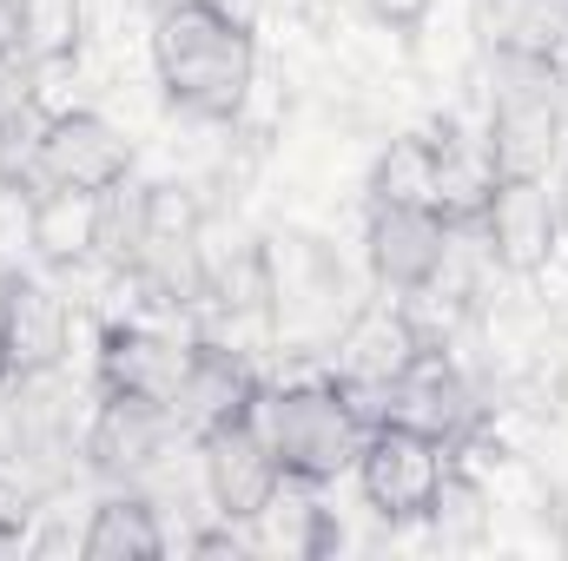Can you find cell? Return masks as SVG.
I'll return each instance as SVG.
<instances>
[{
    "mask_svg": "<svg viewBox=\"0 0 568 561\" xmlns=\"http://www.w3.org/2000/svg\"><path fill=\"white\" fill-rule=\"evenodd\" d=\"M357 7H364L377 27H390V33H417V27L429 20V7H436V0H357Z\"/></svg>",
    "mask_w": 568,
    "mask_h": 561,
    "instance_id": "25",
    "label": "cell"
},
{
    "mask_svg": "<svg viewBox=\"0 0 568 561\" xmlns=\"http://www.w3.org/2000/svg\"><path fill=\"white\" fill-rule=\"evenodd\" d=\"M40 73L47 67L13 33H0V145L20 140L33 126V113H40Z\"/></svg>",
    "mask_w": 568,
    "mask_h": 561,
    "instance_id": "22",
    "label": "cell"
},
{
    "mask_svg": "<svg viewBox=\"0 0 568 561\" xmlns=\"http://www.w3.org/2000/svg\"><path fill=\"white\" fill-rule=\"evenodd\" d=\"M258 429L278 456L284 482H337L344 469H357L364 449V422L344 404L337 377H297V384H272L258 397Z\"/></svg>",
    "mask_w": 568,
    "mask_h": 561,
    "instance_id": "3",
    "label": "cell"
},
{
    "mask_svg": "<svg viewBox=\"0 0 568 561\" xmlns=\"http://www.w3.org/2000/svg\"><path fill=\"white\" fill-rule=\"evenodd\" d=\"M106 205L113 192H80V185H47L33 178V212H27V252L53 272L87 265L106 245Z\"/></svg>",
    "mask_w": 568,
    "mask_h": 561,
    "instance_id": "12",
    "label": "cell"
},
{
    "mask_svg": "<svg viewBox=\"0 0 568 561\" xmlns=\"http://www.w3.org/2000/svg\"><path fill=\"white\" fill-rule=\"evenodd\" d=\"M27 212H33V178H0V258L27 252Z\"/></svg>",
    "mask_w": 568,
    "mask_h": 561,
    "instance_id": "24",
    "label": "cell"
},
{
    "mask_svg": "<svg viewBox=\"0 0 568 561\" xmlns=\"http://www.w3.org/2000/svg\"><path fill=\"white\" fill-rule=\"evenodd\" d=\"M384 422H410L436 442L463 449V436L476 429V390L463 384V370L443 357V350H417L410 370L390 384V417Z\"/></svg>",
    "mask_w": 568,
    "mask_h": 561,
    "instance_id": "13",
    "label": "cell"
},
{
    "mask_svg": "<svg viewBox=\"0 0 568 561\" xmlns=\"http://www.w3.org/2000/svg\"><path fill=\"white\" fill-rule=\"evenodd\" d=\"M476 225L509 278H536L562 252V192H549V178H496Z\"/></svg>",
    "mask_w": 568,
    "mask_h": 561,
    "instance_id": "6",
    "label": "cell"
},
{
    "mask_svg": "<svg viewBox=\"0 0 568 561\" xmlns=\"http://www.w3.org/2000/svg\"><path fill=\"white\" fill-rule=\"evenodd\" d=\"M568 133L562 60L542 53H489V165L496 178H549Z\"/></svg>",
    "mask_w": 568,
    "mask_h": 561,
    "instance_id": "2",
    "label": "cell"
},
{
    "mask_svg": "<svg viewBox=\"0 0 568 561\" xmlns=\"http://www.w3.org/2000/svg\"><path fill=\"white\" fill-rule=\"evenodd\" d=\"M47 516V476L33 456L0 449V542H20Z\"/></svg>",
    "mask_w": 568,
    "mask_h": 561,
    "instance_id": "23",
    "label": "cell"
},
{
    "mask_svg": "<svg viewBox=\"0 0 568 561\" xmlns=\"http://www.w3.org/2000/svg\"><path fill=\"white\" fill-rule=\"evenodd\" d=\"M7 33L40 67H67L87 40V0H7Z\"/></svg>",
    "mask_w": 568,
    "mask_h": 561,
    "instance_id": "20",
    "label": "cell"
},
{
    "mask_svg": "<svg viewBox=\"0 0 568 561\" xmlns=\"http://www.w3.org/2000/svg\"><path fill=\"white\" fill-rule=\"evenodd\" d=\"M449 462H456L449 442H436V436L410 429V422H377V429L364 436V449H357L364 509H371L377 522H390V529L424 522L429 502H436V489H443V476H449Z\"/></svg>",
    "mask_w": 568,
    "mask_h": 561,
    "instance_id": "4",
    "label": "cell"
},
{
    "mask_svg": "<svg viewBox=\"0 0 568 561\" xmlns=\"http://www.w3.org/2000/svg\"><path fill=\"white\" fill-rule=\"evenodd\" d=\"M483 40H489V53H542V60H562L568 0H483Z\"/></svg>",
    "mask_w": 568,
    "mask_h": 561,
    "instance_id": "19",
    "label": "cell"
},
{
    "mask_svg": "<svg viewBox=\"0 0 568 561\" xmlns=\"http://www.w3.org/2000/svg\"><path fill=\"white\" fill-rule=\"evenodd\" d=\"M449 245H456V225L443 212H417V205H371V232H364V252H371V272L384 290H417L449 265Z\"/></svg>",
    "mask_w": 568,
    "mask_h": 561,
    "instance_id": "10",
    "label": "cell"
},
{
    "mask_svg": "<svg viewBox=\"0 0 568 561\" xmlns=\"http://www.w3.org/2000/svg\"><path fill=\"white\" fill-rule=\"evenodd\" d=\"M424 522L443 549H469V542H483V529H489V496L449 462V476H443V489H436V502H429Z\"/></svg>",
    "mask_w": 568,
    "mask_h": 561,
    "instance_id": "21",
    "label": "cell"
},
{
    "mask_svg": "<svg viewBox=\"0 0 568 561\" xmlns=\"http://www.w3.org/2000/svg\"><path fill=\"white\" fill-rule=\"evenodd\" d=\"M185 350H192V344H172L165 330L106 324V330H100V390L152 397V404L172 410V390H179V377H185Z\"/></svg>",
    "mask_w": 568,
    "mask_h": 561,
    "instance_id": "14",
    "label": "cell"
},
{
    "mask_svg": "<svg viewBox=\"0 0 568 561\" xmlns=\"http://www.w3.org/2000/svg\"><path fill=\"white\" fill-rule=\"evenodd\" d=\"M258 397H265V384H258V370H252L239 350H225V344H192V350H185V377H179V390H172V422L199 442V436L219 429V422L252 417Z\"/></svg>",
    "mask_w": 568,
    "mask_h": 561,
    "instance_id": "11",
    "label": "cell"
},
{
    "mask_svg": "<svg viewBox=\"0 0 568 561\" xmlns=\"http://www.w3.org/2000/svg\"><path fill=\"white\" fill-rule=\"evenodd\" d=\"M172 536L159 522V509L145 502L140 489H120V496H100L87 529H80V555L93 561H145V555H165Z\"/></svg>",
    "mask_w": 568,
    "mask_h": 561,
    "instance_id": "17",
    "label": "cell"
},
{
    "mask_svg": "<svg viewBox=\"0 0 568 561\" xmlns=\"http://www.w3.org/2000/svg\"><path fill=\"white\" fill-rule=\"evenodd\" d=\"M152 80L172 113L232 126L258 86V33L225 0H159L152 13Z\"/></svg>",
    "mask_w": 568,
    "mask_h": 561,
    "instance_id": "1",
    "label": "cell"
},
{
    "mask_svg": "<svg viewBox=\"0 0 568 561\" xmlns=\"http://www.w3.org/2000/svg\"><path fill=\"white\" fill-rule=\"evenodd\" d=\"M140 152L133 140L106 120V113H53L40 133H33V178L47 185H80V192H120L133 178Z\"/></svg>",
    "mask_w": 568,
    "mask_h": 561,
    "instance_id": "5",
    "label": "cell"
},
{
    "mask_svg": "<svg viewBox=\"0 0 568 561\" xmlns=\"http://www.w3.org/2000/svg\"><path fill=\"white\" fill-rule=\"evenodd\" d=\"M179 422L165 404H152V397H126V390H106L100 397V410L87 422V469L93 476H106V482H133L145 476L159 456H165V436H172Z\"/></svg>",
    "mask_w": 568,
    "mask_h": 561,
    "instance_id": "9",
    "label": "cell"
},
{
    "mask_svg": "<svg viewBox=\"0 0 568 561\" xmlns=\"http://www.w3.org/2000/svg\"><path fill=\"white\" fill-rule=\"evenodd\" d=\"M371 205H417L443 212V152L436 133H397L371 165Z\"/></svg>",
    "mask_w": 568,
    "mask_h": 561,
    "instance_id": "18",
    "label": "cell"
},
{
    "mask_svg": "<svg viewBox=\"0 0 568 561\" xmlns=\"http://www.w3.org/2000/svg\"><path fill=\"white\" fill-rule=\"evenodd\" d=\"M73 350V310L33 278H0V384H40Z\"/></svg>",
    "mask_w": 568,
    "mask_h": 561,
    "instance_id": "8",
    "label": "cell"
},
{
    "mask_svg": "<svg viewBox=\"0 0 568 561\" xmlns=\"http://www.w3.org/2000/svg\"><path fill=\"white\" fill-rule=\"evenodd\" d=\"M245 536L265 555H331L344 542L331 509L317 502V482H278V496L245 522Z\"/></svg>",
    "mask_w": 568,
    "mask_h": 561,
    "instance_id": "16",
    "label": "cell"
},
{
    "mask_svg": "<svg viewBox=\"0 0 568 561\" xmlns=\"http://www.w3.org/2000/svg\"><path fill=\"white\" fill-rule=\"evenodd\" d=\"M417 350H424V344H417L410 317H404L397 304H377V310L351 317V330H344V344H337V370H331V377H344V384H364V390H384V397H390V384L410 370V357H417Z\"/></svg>",
    "mask_w": 568,
    "mask_h": 561,
    "instance_id": "15",
    "label": "cell"
},
{
    "mask_svg": "<svg viewBox=\"0 0 568 561\" xmlns=\"http://www.w3.org/2000/svg\"><path fill=\"white\" fill-rule=\"evenodd\" d=\"M562 238H568V192H562Z\"/></svg>",
    "mask_w": 568,
    "mask_h": 561,
    "instance_id": "26",
    "label": "cell"
},
{
    "mask_svg": "<svg viewBox=\"0 0 568 561\" xmlns=\"http://www.w3.org/2000/svg\"><path fill=\"white\" fill-rule=\"evenodd\" d=\"M199 476H205L212 509H219L232 529H245V522L278 496L284 469H278V456H272V442H265V429H258V410L199 436Z\"/></svg>",
    "mask_w": 568,
    "mask_h": 561,
    "instance_id": "7",
    "label": "cell"
}]
</instances>
